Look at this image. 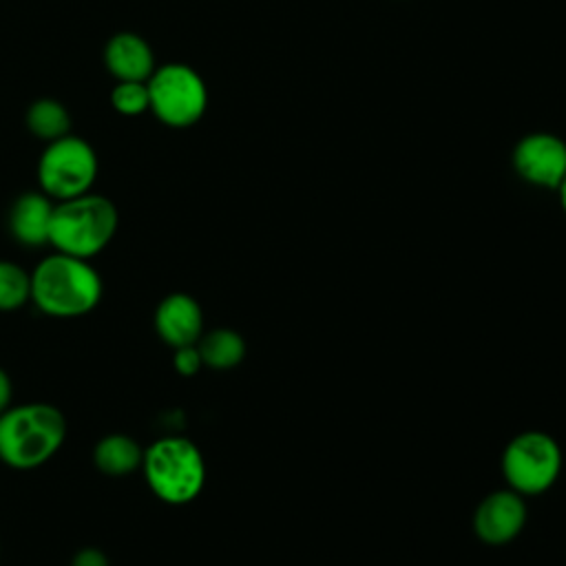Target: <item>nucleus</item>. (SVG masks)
I'll return each mask as SVG.
<instances>
[{
	"label": "nucleus",
	"instance_id": "15",
	"mask_svg": "<svg viewBox=\"0 0 566 566\" xmlns=\"http://www.w3.org/2000/svg\"><path fill=\"white\" fill-rule=\"evenodd\" d=\"M24 122L29 133L46 144L71 133V113L62 102L53 97H40L31 102Z\"/></svg>",
	"mask_w": 566,
	"mask_h": 566
},
{
	"label": "nucleus",
	"instance_id": "14",
	"mask_svg": "<svg viewBox=\"0 0 566 566\" xmlns=\"http://www.w3.org/2000/svg\"><path fill=\"white\" fill-rule=\"evenodd\" d=\"M203 367L210 369H232L245 356V340L239 332L230 327H217L208 334H201L197 340Z\"/></svg>",
	"mask_w": 566,
	"mask_h": 566
},
{
	"label": "nucleus",
	"instance_id": "5",
	"mask_svg": "<svg viewBox=\"0 0 566 566\" xmlns=\"http://www.w3.org/2000/svg\"><path fill=\"white\" fill-rule=\"evenodd\" d=\"M150 113L170 128L195 126L208 108V88L203 77L188 64L168 62L146 80Z\"/></svg>",
	"mask_w": 566,
	"mask_h": 566
},
{
	"label": "nucleus",
	"instance_id": "21",
	"mask_svg": "<svg viewBox=\"0 0 566 566\" xmlns=\"http://www.w3.org/2000/svg\"><path fill=\"white\" fill-rule=\"evenodd\" d=\"M557 192H559V201H562V208L566 212V177L562 179V184L557 186Z\"/></svg>",
	"mask_w": 566,
	"mask_h": 566
},
{
	"label": "nucleus",
	"instance_id": "4",
	"mask_svg": "<svg viewBox=\"0 0 566 566\" xmlns=\"http://www.w3.org/2000/svg\"><path fill=\"white\" fill-rule=\"evenodd\" d=\"M142 473L155 497L166 504H188L203 489L206 462L192 440L164 436L144 449Z\"/></svg>",
	"mask_w": 566,
	"mask_h": 566
},
{
	"label": "nucleus",
	"instance_id": "13",
	"mask_svg": "<svg viewBox=\"0 0 566 566\" xmlns=\"http://www.w3.org/2000/svg\"><path fill=\"white\" fill-rule=\"evenodd\" d=\"M144 449L126 433H108L93 449V462L104 475L122 478L142 469Z\"/></svg>",
	"mask_w": 566,
	"mask_h": 566
},
{
	"label": "nucleus",
	"instance_id": "1",
	"mask_svg": "<svg viewBox=\"0 0 566 566\" xmlns=\"http://www.w3.org/2000/svg\"><path fill=\"white\" fill-rule=\"evenodd\" d=\"M104 294V283L88 259L53 252L31 272V301L53 318H77L93 312Z\"/></svg>",
	"mask_w": 566,
	"mask_h": 566
},
{
	"label": "nucleus",
	"instance_id": "2",
	"mask_svg": "<svg viewBox=\"0 0 566 566\" xmlns=\"http://www.w3.org/2000/svg\"><path fill=\"white\" fill-rule=\"evenodd\" d=\"M66 418L49 402H22L0 413V460L18 471L46 464L64 444Z\"/></svg>",
	"mask_w": 566,
	"mask_h": 566
},
{
	"label": "nucleus",
	"instance_id": "18",
	"mask_svg": "<svg viewBox=\"0 0 566 566\" xmlns=\"http://www.w3.org/2000/svg\"><path fill=\"white\" fill-rule=\"evenodd\" d=\"M172 365H175V371H177V374H181V376H195V374L203 367V360H201V354H199L197 343H195V345L177 347V349H175V356H172Z\"/></svg>",
	"mask_w": 566,
	"mask_h": 566
},
{
	"label": "nucleus",
	"instance_id": "16",
	"mask_svg": "<svg viewBox=\"0 0 566 566\" xmlns=\"http://www.w3.org/2000/svg\"><path fill=\"white\" fill-rule=\"evenodd\" d=\"M27 301H31V272L0 259V312L20 310Z\"/></svg>",
	"mask_w": 566,
	"mask_h": 566
},
{
	"label": "nucleus",
	"instance_id": "10",
	"mask_svg": "<svg viewBox=\"0 0 566 566\" xmlns=\"http://www.w3.org/2000/svg\"><path fill=\"white\" fill-rule=\"evenodd\" d=\"M153 325L157 336L172 349L195 345L203 334V312L186 292H172L155 307Z\"/></svg>",
	"mask_w": 566,
	"mask_h": 566
},
{
	"label": "nucleus",
	"instance_id": "19",
	"mask_svg": "<svg viewBox=\"0 0 566 566\" xmlns=\"http://www.w3.org/2000/svg\"><path fill=\"white\" fill-rule=\"evenodd\" d=\"M71 566H111V564L99 548H82L73 555Z\"/></svg>",
	"mask_w": 566,
	"mask_h": 566
},
{
	"label": "nucleus",
	"instance_id": "11",
	"mask_svg": "<svg viewBox=\"0 0 566 566\" xmlns=\"http://www.w3.org/2000/svg\"><path fill=\"white\" fill-rule=\"evenodd\" d=\"M104 64L117 82H146L157 69L150 44L133 31H119L108 38Z\"/></svg>",
	"mask_w": 566,
	"mask_h": 566
},
{
	"label": "nucleus",
	"instance_id": "8",
	"mask_svg": "<svg viewBox=\"0 0 566 566\" xmlns=\"http://www.w3.org/2000/svg\"><path fill=\"white\" fill-rule=\"evenodd\" d=\"M513 168L524 181L557 190L566 177V142L551 133H531L515 144Z\"/></svg>",
	"mask_w": 566,
	"mask_h": 566
},
{
	"label": "nucleus",
	"instance_id": "17",
	"mask_svg": "<svg viewBox=\"0 0 566 566\" xmlns=\"http://www.w3.org/2000/svg\"><path fill=\"white\" fill-rule=\"evenodd\" d=\"M111 106L124 117H137L148 113V86L146 82H115L111 91Z\"/></svg>",
	"mask_w": 566,
	"mask_h": 566
},
{
	"label": "nucleus",
	"instance_id": "7",
	"mask_svg": "<svg viewBox=\"0 0 566 566\" xmlns=\"http://www.w3.org/2000/svg\"><path fill=\"white\" fill-rule=\"evenodd\" d=\"M559 444L544 431L517 433L502 453V473L520 495H537L546 491L559 475Z\"/></svg>",
	"mask_w": 566,
	"mask_h": 566
},
{
	"label": "nucleus",
	"instance_id": "3",
	"mask_svg": "<svg viewBox=\"0 0 566 566\" xmlns=\"http://www.w3.org/2000/svg\"><path fill=\"white\" fill-rule=\"evenodd\" d=\"M119 214L115 203L93 190L55 201L49 245H53L55 252L91 261L113 241Z\"/></svg>",
	"mask_w": 566,
	"mask_h": 566
},
{
	"label": "nucleus",
	"instance_id": "20",
	"mask_svg": "<svg viewBox=\"0 0 566 566\" xmlns=\"http://www.w3.org/2000/svg\"><path fill=\"white\" fill-rule=\"evenodd\" d=\"M11 398H13L11 378H9V374L0 367V413L11 407Z\"/></svg>",
	"mask_w": 566,
	"mask_h": 566
},
{
	"label": "nucleus",
	"instance_id": "9",
	"mask_svg": "<svg viewBox=\"0 0 566 566\" xmlns=\"http://www.w3.org/2000/svg\"><path fill=\"white\" fill-rule=\"evenodd\" d=\"M526 522V504L522 495L513 489H502L489 493L475 509L473 528L484 544H506L511 542Z\"/></svg>",
	"mask_w": 566,
	"mask_h": 566
},
{
	"label": "nucleus",
	"instance_id": "12",
	"mask_svg": "<svg viewBox=\"0 0 566 566\" xmlns=\"http://www.w3.org/2000/svg\"><path fill=\"white\" fill-rule=\"evenodd\" d=\"M53 206L55 201L42 190L22 192L9 208L11 237L27 248L49 245Z\"/></svg>",
	"mask_w": 566,
	"mask_h": 566
},
{
	"label": "nucleus",
	"instance_id": "6",
	"mask_svg": "<svg viewBox=\"0 0 566 566\" xmlns=\"http://www.w3.org/2000/svg\"><path fill=\"white\" fill-rule=\"evenodd\" d=\"M97 155L93 146L73 133L49 142L38 159L40 190L53 201L91 192L97 179Z\"/></svg>",
	"mask_w": 566,
	"mask_h": 566
}]
</instances>
